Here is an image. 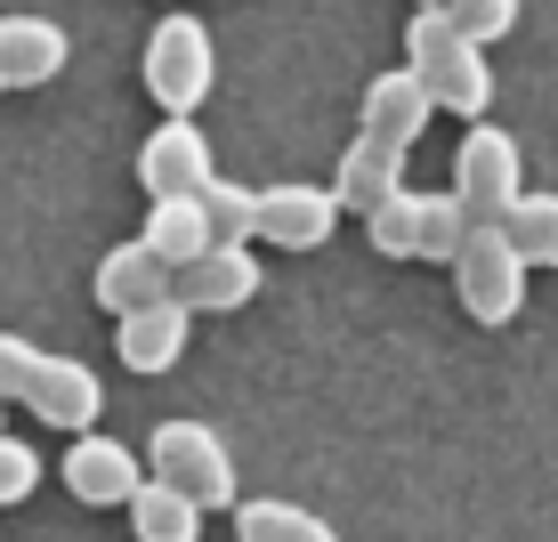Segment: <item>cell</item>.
<instances>
[{"mask_svg":"<svg viewBox=\"0 0 558 542\" xmlns=\"http://www.w3.org/2000/svg\"><path fill=\"white\" fill-rule=\"evenodd\" d=\"M405 65L429 82V98L461 113V122H486L494 106V73H486V41L453 25V9H413L405 25Z\"/></svg>","mask_w":558,"mask_h":542,"instance_id":"6da1fadb","label":"cell"},{"mask_svg":"<svg viewBox=\"0 0 558 542\" xmlns=\"http://www.w3.org/2000/svg\"><path fill=\"white\" fill-rule=\"evenodd\" d=\"M470 210H461V195H413V186H397L389 203L364 219V236H373L380 260H446L453 267V251L470 243Z\"/></svg>","mask_w":558,"mask_h":542,"instance_id":"7a4b0ae2","label":"cell"},{"mask_svg":"<svg viewBox=\"0 0 558 542\" xmlns=\"http://www.w3.org/2000/svg\"><path fill=\"white\" fill-rule=\"evenodd\" d=\"M146 470L170 478L179 494H195L203 510H227V502H235V454H227V437L210 430V421H154Z\"/></svg>","mask_w":558,"mask_h":542,"instance_id":"3957f363","label":"cell"},{"mask_svg":"<svg viewBox=\"0 0 558 542\" xmlns=\"http://www.w3.org/2000/svg\"><path fill=\"white\" fill-rule=\"evenodd\" d=\"M453 292L477 324H510L526 308V251L510 243V227H470V243L453 251Z\"/></svg>","mask_w":558,"mask_h":542,"instance_id":"277c9868","label":"cell"},{"mask_svg":"<svg viewBox=\"0 0 558 542\" xmlns=\"http://www.w3.org/2000/svg\"><path fill=\"white\" fill-rule=\"evenodd\" d=\"M146 98L162 113H195L210 98V25L203 16H162L146 33Z\"/></svg>","mask_w":558,"mask_h":542,"instance_id":"5b68a950","label":"cell"},{"mask_svg":"<svg viewBox=\"0 0 558 542\" xmlns=\"http://www.w3.org/2000/svg\"><path fill=\"white\" fill-rule=\"evenodd\" d=\"M453 195H461V210H470L477 227H502L510 210H518L526 179H518V146H510V130L470 122V138H461V154H453Z\"/></svg>","mask_w":558,"mask_h":542,"instance_id":"8992f818","label":"cell"},{"mask_svg":"<svg viewBox=\"0 0 558 542\" xmlns=\"http://www.w3.org/2000/svg\"><path fill=\"white\" fill-rule=\"evenodd\" d=\"M210 179H219V170H210V138L186 122V113H162V130L138 146V186H146V203L203 195Z\"/></svg>","mask_w":558,"mask_h":542,"instance_id":"52a82bcc","label":"cell"},{"mask_svg":"<svg viewBox=\"0 0 558 542\" xmlns=\"http://www.w3.org/2000/svg\"><path fill=\"white\" fill-rule=\"evenodd\" d=\"M146 478L154 470L106 430H82L65 445V486H73V502H89V510H130V494H138Z\"/></svg>","mask_w":558,"mask_h":542,"instance_id":"ba28073f","label":"cell"},{"mask_svg":"<svg viewBox=\"0 0 558 542\" xmlns=\"http://www.w3.org/2000/svg\"><path fill=\"white\" fill-rule=\"evenodd\" d=\"M340 203L332 186H259V243H276V251H316V243H332V227H340Z\"/></svg>","mask_w":558,"mask_h":542,"instance_id":"9c48e42d","label":"cell"},{"mask_svg":"<svg viewBox=\"0 0 558 542\" xmlns=\"http://www.w3.org/2000/svg\"><path fill=\"white\" fill-rule=\"evenodd\" d=\"M170 292H179V267H170L146 236L138 243H113L98 260V308H106V316H138V308L170 300Z\"/></svg>","mask_w":558,"mask_h":542,"instance_id":"30bf717a","label":"cell"},{"mask_svg":"<svg viewBox=\"0 0 558 542\" xmlns=\"http://www.w3.org/2000/svg\"><path fill=\"white\" fill-rule=\"evenodd\" d=\"M429 113H437V98H429V82L405 65V73H380L373 89H364V138H380V146H397V154H413L421 146V130H429Z\"/></svg>","mask_w":558,"mask_h":542,"instance_id":"8fae6325","label":"cell"},{"mask_svg":"<svg viewBox=\"0 0 558 542\" xmlns=\"http://www.w3.org/2000/svg\"><path fill=\"white\" fill-rule=\"evenodd\" d=\"M179 300L195 308V316H227V308L259 300V260H252V243H219V251H203V260H186V267H179Z\"/></svg>","mask_w":558,"mask_h":542,"instance_id":"7c38bea8","label":"cell"},{"mask_svg":"<svg viewBox=\"0 0 558 542\" xmlns=\"http://www.w3.org/2000/svg\"><path fill=\"white\" fill-rule=\"evenodd\" d=\"M25 405H33V421H49V430L82 437L89 421H98V405H106V389H98V373H89L82 357H41V373H33V389H25Z\"/></svg>","mask_w":558,"mask_h":542,"instance_id":"4fadbf2b","label":"cell"},{"mask_svg":"<svg viewBox=\"0 0 558 542\" xmlns=\"http://www.w3.org/2000/svg\"><path fill=\"white\" fill-rule=\"evenodd\" d=\"M186 324H195V308L170 292V300L138 308V316H113V348H122L130 373H170L186 357Z\"/></svg>","mask_w":558,"mask_h":542,"instance_id":"5bb4252c","label":"cell"},{"mask_svg":"<svg viewBox=\"0 0 558 542\" xmlns=\"http://www.w3.org/2000/svg\"><path fill=\"white\" fill-rule=\"evenodd\" d=\"M65 73V33L49 16H0V98L9 89H41Z\"/></svg>","mask_w":558,"mask_h":542,"instance_id":"9a60e30c","label":"cell"},{"mask_svg":"<svg viewBox=\"0 0 558 542\" xmlns=\"http://www.w3.org/2000/svg\"><path fill=\"white\" fill-rule=\"evenodd\" d=\"M397 186H405V154L397 146H380V138H349V154H340V179H332V195L356 210V219H373L380 203L397 195Z\"/></svg>","mask_w":558,"mask_h":542,"instance_id":"2e32d148","label":"cell"},{"mask_svg":"<svg viewBox=\"0 0 558 542\" xmlns=\"http://www.w3.org/2000/svg\"><path fill=\"white\" fill-rule=\"evenodd\" d=\"M130 534L138 542H203V502L179 494L170 478H146L130 494Z\"/></svg>","mask_w":558,"mask_h":542,"instance_id":"e0dca14e","label":"cell"},{"mask_svg":"<svg viewBox=\"0 0 558 542\" xmlns=\"http://www.w3.org/2000/svg\"><path fill=\"white\" fill-rule=\"evenodd\" d=\"M235 542H340V534H332V518L300 510L283 494H252V502H235Z\"/></svg>","mask_w":558,"mask_h":542,"instance_id":"ac0fdd59","label":"cell"},{"mask_svg":"<svg viewBox=\"0 0 558 542\" xmlns=\"http://www.w3.org/2000/svg\"><path fill=\"white\" fill-rule=\"evenodd\" d=\"M146 243L162 251L170 267H186V260H203V251H219V236H210V219H203V195L154 203V210H146Z\"/></svg>","mask_w":558,"mask_h":542,"instance_id":"d6986e66","label":"cell"},{"mask_svg":"<svg viewBox=\"0 0 558 542\" xmlns=\"http://www.w3.org/2000/svg\"><path fill=\"white\" fill-rule=\"evenodd\" d=\"M203 219L219 243H259V186H235V179H210L203 186Z\"/></svg>","mask_w":558,"mask_h":542,"instance_id":"ffe728a7","label":"cell"},{"mask_svg":"<svg viewBox=\"0 0 558 542\" xmlns=\"http://www.w3.org/2000/svg\"><path fill=\"white\" fill-rule=\"evenodd\" d=\"M510 243L526 251V267H558V195H518L510 210Z\"/></svg>","mask_w":558,"mask_h":542,"instance_id":"44dd1931","label":"cell"},{"mask_svg":"<svg viewBox=\"0 0 558 542\" xmlns=\"http://www.w3.org/2000/svg\"><path fill=\"white\" fill-rule=\"evenodd\" d=\"M33 494H41V454L25 437H0V510H16Z\"/></svg>","mask_w":558,"mask_h":542,"instance_id":"7402d4cb","label":"cell"},{"mask_svg":"<svg viewBox=\"0 0 558 542\" xmlns=\"http://www.w3.org/2000/svg\"><path fill=\"white\" fill-rule=\"evenodd\" d=\"M446 9H453L461 33H477V41H502L518 25V0H446Z\"/></svg>","mask_w":558,"mask_h":542,"instance_id":"603a6c76","label":"cell"},{"mask_svg":"<svg viewBox=\"0 0 558 542\" xmlns=\"http://www.w3.org/2000/svg\"><path fill=\"white\" fill-rule=\"evenodd\" d=\"M33 373H41V348L16 340V333H0V397H25Z\"/></svg>","mask_w":558,"mask_h":542,"instance_id":"cb8c5ba5","label":"cell"},{"mask_svg":"<svg viewBox=\"0 0 558 542\" xmlns=\"http://www.w3.org/2000/svg\"><path fill=\"white\" fill-rule=\"evenodd\" d=\"M413 9H446V0H413Z\"/></svg>","mask_w":558,"mask_h":542,"instance_id":"d4e9b609","label":"cell"},{"mask_svg":"<svg viewBox=\"0 0 558 542\" xmlns=\"http://www.w3.org/2000/svg\"><path fill=\"white\" fill-rule=\"evenodd\" d=\"M0 405H9V397H0ZM0 437H9V430H0Z\"/></svg>","mask_w":558,"mask_h":542,"instance_id":"484cf974","label":"cell"}]
</instances>
